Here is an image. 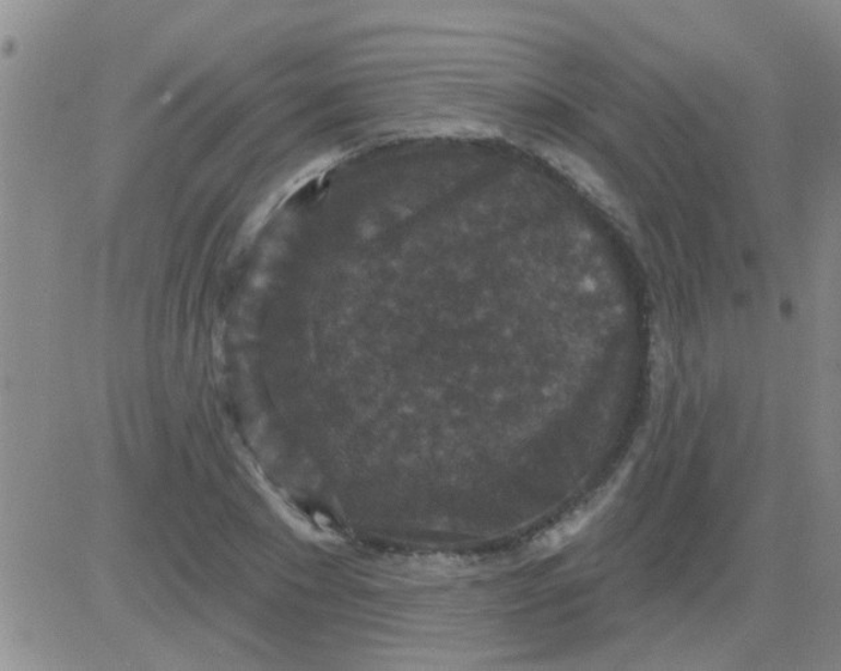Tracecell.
Here are the masks:
<instances>
[{"instance_id":"6da1fadb","label":"cell","mask_w":841,"mask_h":671,"mask_svg":"<svg viewBox=\"0 0 841 671\" xmlns=\"http://www.w3.org/2000/svg\"><path fill=\"white\" fill-rule=\"evenodd\" d=\"M603 499H605V496L596 497L593 502L579 506L570 515L565 516L550 530H546L544 534L535 539L534 551L540 554H548L568 544L572 537L581 532L583 527H587L590 518H593L596 511H599Z\"/></svg>"}]
</instances>
